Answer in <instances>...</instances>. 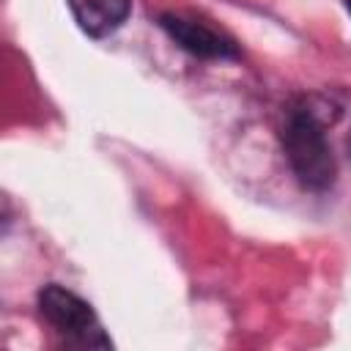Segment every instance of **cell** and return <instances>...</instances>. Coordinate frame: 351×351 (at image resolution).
<instances>
[{
	"mask_svg": "<svg viewBox=\"0 0 351 351\" xmlns=\"http://www.w3.org/2000/svg\"><path fill=\"white\" fill-rule=\"evenodd\" d=\"M282 151L288 156V165L293 176L307 189H326L335 184V156L332 145L324 134V123L310 107L288 110L282 129H280Z\"/></svg>",
	"mask_w": 351,
	"mask_h": 351,
	"instance_id": "1",
	"label": "cell"
},
{
	"mask_svg": "<svg viewBox=\"0 0 351 351\" xmlns=\"http://www.w3.org/2000/svg\"><path fill=\"white\" fill-rule=\"evenodd\" d=\"M38 310L60 335L77 343H85V346H107V337L99 326L96 313L77 293L60 285H47L38 293Z\"/></svg>",
	"mask_w": 351,
	"mask_h": 351,
	"instance_id": "2",
	"label": "cell"
},
{
	"mask_svg": "<svg viewBox=\"0 0 351 351\" xmlns=\"http://www.w3.org/2000/svg\"><path fill=\"white\" fill-rule=\"evenodd\" d=\"M162 27L181 49H186L197 58H236L239 55L236 44L228 36H222L219 30H214L211 25H206L195 16L162 14Z\"/></svg>",
	"mask_w": 351,
	"mask_h": 351,
	"instance_id": "3",
	"label": "cell"
},
{
	"mask_svg": "<svg viewBox=\"0 0 351 351\" xmlns=\"http://www.w3.org/2000/svg\"><path fill=\"white\" fill-rule=\"evenodd\" d=\"M129 0H69L77 25L88 36H110L129 16Z\"/></svg>",
	"mask_w": 351,
	"mask_h": 351,
	"instance_id": "4",
	"label": "cell"
},
{
	"mask_svg": "<svg viewBox=\"0 0 351 351\" xmlns=\"http://www.w3.org/2000/svg\"><path fill=\"white\" fill-rule=\"evenodd\" d=\"M346 3H348V11H351V0H346Z\"/></svg>",
	"mask_w": 351,
	"mask_h": 351,
	"instance_id": "5",
	"label": "cell"
}]
</instances>
